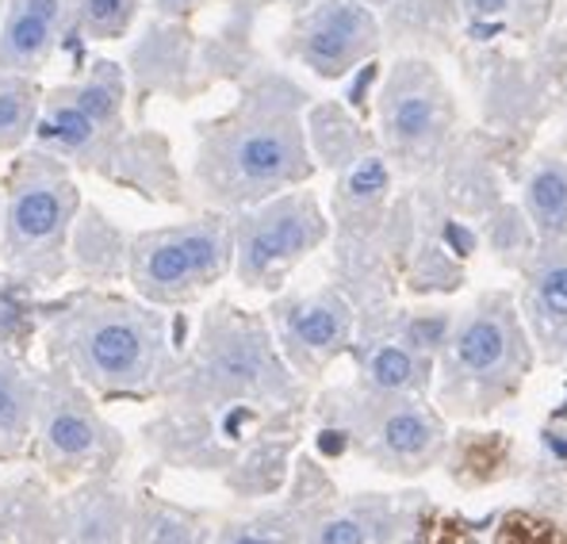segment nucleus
Segmentation results:
<instances>
[{
  "instance_id": "obj_1",
  "label": "nucleus",
  "mask_w": 567,
  "mask_h": 544,
  "mask_svg": "<svg viewBox=\"0 0 567 544\" xmlns=\"http://www.w3.org/2000/svg\"><path fill=\"white\" fill-rule=\"evenodd\" d=\"M192 322L135 291L73 284L47 291L39 307V346L47 368H62L100 403H157L181 368Z\"/></svg>"
},
{
  "instance_id": "obj_2",
  "label": "nucleus",
  "mask_w": 567,
  "mask_h": 544,
  "mask_svg": "<svg viewBox=\"0 0 567 544\" xmlns=\"http://www.w3.org/2000/svg\"><path fill=\"white\" fill-rule=\"evenodd\" d=\"M311 96L280 70L241 81L235 107L196 123V157L188 170L192 204L212 212H246L315 177L307 146Z\"/></svg>"
},
{
  "instance_id": "obj_3",
  "label": "nucleus",
  "mask_w": 567,
  "mask_h": 544,
  "mask_svg": "<svg viewBox=\"0 0 567 544\" xmlns=\"http://www.w3.org/2000/svg\"><path fill=\"white\" fill-rule=\"evenodd\" d=\"M157 403L277 410L311 403V388L280 357L269 318L215 299L199 311L177 376Z\"/></svg>"
},
{
  "instance_id": "obj_4",
  "label": "nucleus",
  "mask_w": 567,
  "mask_h": 544,
  "mask_svg": "<svg viewBox=\"0 0 567 544\" xmlns=\"http://www.w3.org/2000/svg\"><path fill=\"white\" fill-rule=\"evenodd\" d=\"M319 460L357 456L383 475L414 480L445 460V414L425 396H383L361 383L327 388L311 399Z\"/></svg>"
},
{
  "instance_id": "obj_5",
  "label": "nucleus",
  "mask_w": 567,
  "mask_h": 544,
  "mask_svg": "<svg viewBox=\"0 0 567 544\" xmlns=\"http://www.w3.org/2000/svg\"><path fill=\"white\" fill-rule=\"evenodd\" d=\"M533 372V338L511 291H483L453 318L433 368L437 410L449 418H487L522 391Z\"/></svg>"
},
{
  "instance_id": "obj_6",
  "label": "nucleus",
  "mask_w": 567,
  "mask_h": 544,
  "mask_svg": "<svg viewBox=\"0 0 567 544\" xmlns=\"http://www.w3.org/2000/svg\"><path fill=\"white\" fill-rule=\"evenodd\" d=\"M0 181V269L23 276L39 291H58L70 280V234L85 204L78 173L47 150L23 146L8 157Z\"/></svg>"
},
{
  "instance_id": "obj_7",
  "label": "nucleus",
  "mask_w": 567,
  "mask_h": 544,
  "mask_svg": "<svg viewBox=\"0 0 567 544\" xmlns=\"http://www.w3.org/2000/svg\"><path fill=\"white\" fill-rule=\"evenodd\" d=\"M311 403L303 407H185L154 403V414L138 425V449L150 472H199L223 475L257 441L272 433H303Z\"/></svg>"
},
{
  "instance_id": "obj_8",
  "label": "nucleus",
  "mask_w": 567,
  "mask_h": 544,
  "mask_svg": "<svg viewBox=\"0 0 567 544\" xmlns=\"http://www.w3.org/2000/svg\"><path fill=\"white\" fill-rule=\"evenodd\" d=\"M235 273V227L227 212L199 207L188 219L135 230L127 288L165 311H188Z\"/></svg>"
},
{
  "instance_id": "obj_9",
  "label": "nucleus",
  "mask_w": 567,
  "mask_h": 544,
  "mask_svg": "<svg viewBox=\"0 0 567 544\" xmlns=\"http://www.w3.org/2000/svg\"><path fill=\"white\" fill-rule=\"evenodd\" d=\"M28 464L54 483L58 491L93 475H123L131 464V441L100 399L85 391L62 368H39V407L31 433Z\"/></svg>"
},
{
  "instance_id": "obj_10",
  "label": "nucleus",
  "mask_w": 567,
  "mask_h": 544,
  "mask_svg": "<svg viewBox=\"0 0 567 544\" xmlns=\"http://www.w3.org/2000/svg\"><path fill=\"white\" fill-rule=\"evenodd\" d=\"M127 73L115 58H89L70 81L43 92V112L31 146L62 157L73 173L96 177L127 135Z\"/></svg>"
},
{
  "instance_id": "obj_11",
  "label": "nucleus",
  "mask_w": 567,
  "mask_h": 544,
  "mask_svg": "<svg viewBox=\"0 0 567 544\" xmlns=\"http://www.w3.org/2000/svg\"><path fill=\"white\" fill-rule=\"evenodd\" d=\"M235 227V280L246 291L277 296L288 276L322 249L330 238V219L311 188H288L280 196L230 215Z\"/></svg>"
},
{
  "instance_id": "obj_12",
  "label": "nucleus",
  "mask_w": 567,
  "mask_h": 544,
  "mask_svg": "<svg viewBox=\"0 0 567 544\" xmlns=\"http://www.w3.org/2000/svg\"><path fill=\"white\" fill-rule=\"evenodd\" d=\"M380 115V146L383 157L399 170L414 173L433 162L437 146L445 142L453 104L441 78L422 58H399L383 78L377 96Z\"/></svg>"
},
{
  "instance_id": "obj_13",
  "label": "nucleus",
  "mask_w": 567,
  "mask_h": 544,
  "mask_svg": "<svg viewBox=\"0 0 567 544\" xmlns=\"http://www.w3.org/2000/svg\"><path fill=\"white\" fill-rule=\"evenodd\" d=\"M265 318L280 357L307 388L319 383L338 357H349L357 338V307L338 284L315 291H277Z\"/></svg>"
},
{
  "instance_id": "obj_14",
  "label": "nucleus",
  "mask_w": 567,
  "mask_h": 544,
  "mask_svg": "<svg viewBox=\"0 0 567 544\" xmlns=\"http://www.w3.org/2000/svg\"><path fill=\"white\" fill-rule=\"evenodd\" d=\"M383 23L361 0H315L280 35L277 50L322 81H341L380 54Z\"/></svg>"
},
{
  "instance_id": "obj_15",
  "label": "nucleus",
  "mask_w": 567,
  "mask_h": 544,
  "mask_svg": "<svg viewBox=\"0 0 567 544\" xmlns=\"http://www.w3.org/2000/svg\"><path fill=\"white\" fill-rule=\"evenodd\" d=\"M196 31L188 20H162L150 16L146 28L123 47V73H127V115L135 127L146 123L154 100H188L204 96L196 81Z\"/></svg>"
},
{
  "instance_id": "obj_16",
  "label": "nucleus",
  "mask_w": 567,
  "mask_h": 544,
  "mask_svg": "<svg viewBox=\"0 0 567 544\" xmlns=\"http://www.w3.org/2000/svg\"><path fill=\"white\" fill-rule=\"evenodd\" d=\"M338 495L341 491L327 472V460L296 453L288 487L246 514H219L215 544H303L319 510H327Z\"/></svg>"
},
{
  "instance_id": "obj_17",
  "label": "nucleus",
  "mask_w": 567,
  "mask_h": 544,
  "mask_svg": "<svg viewBox=\"0 0 567 544\" xmlns=\"http://www.w3.org/2000/svg\"><path fill=\"white\" fill-rule=\"evenodd\" d=\"M430 506L425 491L338 495L327 510H319L303 544H414Z\"/></svg>"
},
{
  "instance_id": "obj_18",
  "label": "nucleus",
  "mask_w": 567,
  "mask_h": 544,
  "mask_svg": "<svg viewBox=\"0 0 567 544\" xmlns=\"http://www.w3.org/2000/svg\"><path fill=\"white\" fill-rule=\"evenodd\" d=\"M96 181L131 192V196L146 199V204L196 207L192 204V188H188L185 173L177 170L169 135L146 127V123H142V127L131 123L127 135L120 138V146H115L112 154H107V162L100 165Z\"/></svg>"
},
{
  "instance_id": "obj_19",
  "label": "nucleus",
  "mask_w": 567,
  "mask_h": 544,
  "mask_svg": "<svg viewBox=\"0 0 567 544\" xmlns=\"http://www.w3.org/2000/svg\"><path fill=\"white\" fill-rule=\"evenodd\" d=\"M131 491L127 472L58 491V544H127Z\"/></svg>"
},
{
  "instance_id": "obj_20",
  "label": "nucleus",
  "mask_w": 567,
  "mask_h": 544,
  "mask_svg": "<svg viewBox=\"0 0 567 544\" xmlns=\"http://www.w3.org/2000/svg\"><path fill=\"white\" fill-rule=\"evenodd\" d=\"M70 0H4L0 12V73L39 78L65 43Z\"/></svg>"
},
{
  "instance_id": "obj_21",
  "label": "nucleus",
  "mask_w": 567,
  "mask_h": 544,
  "mask_svg": "<svg viewBox=\"0 0 567 544\" xmlns=\"http://www.w3.org/2000/svg\"><path fill=\"white\" fill-rule=\"evenodd\" d=\"M357 365V380L369 391H383V396H430L433 388V368L437 361L414 353L403 338L388 330V326L372 322V318L357 315V338L349 349Z\"/></svg>"
},
{
  "instance_id": "obj_22",
  "label": "nucleus",
  "mask_w": 567,
  "mask_h": 544,
  "mask_svg": "<svg viewBox=\"0 0 567 544\" xmlns=\"http://www.w3.org/2000/svg\"><path fill=\"white\" fill-rule=\"evenodd\" d=\"M522 318L548 365L567 361V242H556L525 269Z\"/></svg>"
},
{
  "instance_id": "obj_23",
  "label": "nucleus",
  "mask_w": 567,
  "mask_h": 544,
  "mask_svg": "<svg viewBox=\"0 0 567 544\" xmlns=\"http://www.w3.org/2000/svg\"><path fill=\"white\" fill-rule=\"evenodd\" d=\"M131 242H135V230L115 223L100 204H81L70 234V280L93 284V288L123 284L127 280Z\"/></svg>"
},
{
  "instance_id": "obj_24",
  "label": "nucleus",
  "mask_w": 567,
  "mask_h": 544,
  "mask_svg": "<svg viewBox=\"0 0 567 544\" xmlns=\"http://www.w3.org/2000/svg\"><path fill=\"white\" fill-rule=\"evenodd\" d=\"M0 544H58V487L35 464L0 475Z\"/></svg>"
},
{
  "instance_id": "obj_25",
  "label": "nucleus",
  "mask_w": 567,
  "mask_h": 544,
  "mask_svg": "<svg viewBox=\"0 0 567 544\" xmlns=\"http://www.w3.org/2000/svg\"><path fill=\"white\" fill-rule=\"evenodd\" d=\"M219 514L207 506L185 502L154 491L150 475L131 491V522L127 544H215Z\"/></svg>"
},
{
  "instance_id": "obj_26",
  "label": "nucleus",
  "mask_w": 567,
  "mask_h": 544,
  "mask_svg": "<svg viewBox=\"0 0 567 544\" xmlns=\"http://www.w3.org/2000/svg\"><path fill=\"white\" fill-rule=\"evenodd\" d=\"M39 407V368L31 357L0 353V468L28 464Z\"/></svg>"
},
{
  "instance_id": "obj_27",
  "label": "nucleus",
  "mask_w": 567,
  "mask_h": 544,
  "mask_svg": "<svg viewBox=\"0 0 567 544\" xmlns=\"http://www.w3.org/2000/svg\"><path fill=\"white\" fill-rule=\"evenodd\" d=\"M227 20H223L219 31L196 39V81L199 92H207L212 85H223V81H249L257 70H265L261 58L254 50V16L241 4H227Z\"/></svg>"
},
{
  "instance_id": "obj_28",
  "label": "nucleus",
  "mask_w": 567,
  "mask_h": 544,
  "mask_svg": "<svg viewBox=\"0 0 567 544\" xmlns=\"http://www.w3.org/2000/svg\"><path fill=\"white\" fill-rule=\"evenodd\" d=\"M299 445H303V433H272V438L257 441L219 483L238 502L277 499L291 480V464H296Z\"/></svg>"
},
{
  "instance_id": "obj_29",
  "label": "nucleus",
  "mask_w": 567,
  "mask_h": 544,
  "mask_svg": "<svg viewBox=\"0 0 567 544\" xmlns=\"http://www.w3.org/2000/svg\"><path fill=\"white\" fill-rule=\"evenodd\" d=\"M146 0H70V23H65L62 58L73 62V73L89 62L96 43H123L138 23Z\"/></svg>"
},
{
  "instance_id": "obj_30",
  "label": "nucleus",
  "mask_w": 567,
  "mask_h": 544,
  "mask_svg": "<svg viewBox=\"0 0 567 544\" xmlns=\"http://www.w3.org/2000/svg\"><path fill=\"white\" fill-rule=\"evenodd\" d=\"M307 146L322 165L346 170L357 157L377 150V142L341 104H315L307 107Z\"/></svg>"
},
{
  "instance_id": "obj_31",
  "label": "nucleus",
  "mask_w": 567,
  "mask_h": 544,
  "mask_svg": "<svg viewBox=\"0 0 567 544\" xmlns=\"http://www.w3.org/2000/svg\"><path fill=\"white\" fill-rule=\"evenodd\" d=\"M43 296L35 284L23 276L0 269V353L8 357H31L39 346V307Z\"/></svg>"
},
{
  "instance_id": "obj_32",
  "label": "nucleus",
  "mask_w": 567,
  "mask_h": 544,
  "mask_svg": "<svg viewBox=\"0 0 567 544\" xmlns=\"http://www.w3.org/2000/svg\"><path fill=\"white\" fill-rule=\"evenodd\" d=\"M441 464L449 468V475L461 487H487V483H498L511 472V441L498 438V433L464 430L461 438H449Z\"/></svg>"
},
{
  "instance_id": "obj_33",
  "label": "nucleus",
  "mask_w": 567,
  "mask_h": 544,
  "mask_svg": "<svg viewBox=\"0 0 567 544\" xmlns=\"http://www.w3.org/2000/svg\"><path fill=\"white\" fill-rule=\"evenodd\" d=\"M43 85L23 73H0V157L20 154L35 138V123L43 112Z\"/></svg>"
},
{
  "instance_id": "obj_34",
  "label": "nucleus",
  "mask_w": 567,
  "mask_h": 544,
  "mask_svg": "<svg viewBox=\"0 0 567 544\" xmlns=\"http://www.w3.org/2000/svg\"><path fill=\"white\" fill-rule=\"evenodd\" d=\"M525 212L548 242H567V165L548 162L525 184Z\"/></svg>"
},
{
  "instance_id": "obj_35",
  "label": "nucleus",
  "mask_w": 567,
  "mask_h": 544,
  "mask_svg": "<svg viewBox=\"0 0 567 544\" xmlns=\"http://www.w3.org/2000/svg\"><path fill=\"white\" fill-rule=\"evenodd\" d=\"M491 544H567V530L553 517H540L533 510H511L498 517V530Z\"/></svg>"
},
{
  "instance_id": "obj_36",
  "label": "nucleus",
  "mask_w": 567,
  "mask_h": 544,
  "mask_svg": "<svg viewBox=\"0 0 567 544\" xmlns=\"http://www.w3.org/2000/svg\"><path fill=\"white\" fill-rule=\"evenodd\" d=\"M461 4L475 23H503L518 12L522 0H461Z\"/></svg>"
},
{
  "instance_id": "obj_37",
  "label": "nucleus",
  "mask_w": 567,
  "mask_h": 544,
  "mask_svg": "<svg viewBox=\"0 0 567 544\" xmlns=\"http://www.w3.org/2000/svg\"><path fill=\"white\" fill-rule=\"evenodd\" d=\"M212 0H150V12L162 16V20H188L199 12V8H207Z\"/></svg>"
},
{
  "instance_id": "obj_38",
  "label": "nucleus",
  "mask_w": 567,
  "mask_h": 544,
  "mask_svg": "<svg viewBox=\"0 0 567 544\" xmlns=\"http://www.w3.org/2000/svg\"><path fill=\"white\" fill-rule=\"evenodd\" d=\"M227 4H241V8H249V12H261V8H272V4H288L291 12H303V8L315 4V0H227Z\"/></svg>"
},
{
  "instance_id": "obj_39",
  "label": "nucleus",
  "mask_w": 567,
  "mask_h": 544,
  "mask_svg": "<svg viewBox=\"0 0 567 544\" xmlns=\"http://www.w3.org/2000/svg\"><path fill=\"white\" fill-rule=\"evenodd\" d=\"M361 4H369V8H380V4H388V0H361Z\"/></svg>"
},
{
  "instance_id": "obj_40",
  "label": "nucleus",
  "mask_w": 567,
  "mask_h": 544,
  "mask_svg": "<svg viewBox=\"0 0 567 544\" xmlns=\"http://www.w3.org/2000/svg\"><path fill=\"white\" fill-rule=\"evenodd\" d=\"M4 173V170H0ZM0 212H4V181H0Z\"/></svg>"
},
{
  "instance_id": "obj_41",
  "label": "nucleus",
  "mask_w": 567,
  "mask_h": 544,
  "mask_svg": "<svg viewBox=\"0 0 567 544\" xmlns=\"http://www.w3.org/2000/svg\"><path fill=\"white\" fill-rule=\"evenodd\" d=\"M0 12H4V0H0Z\"/></svg>"
}]
</instances>
